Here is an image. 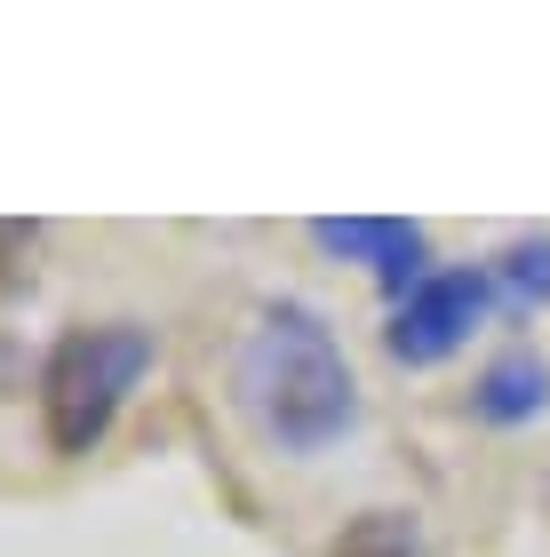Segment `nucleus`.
<instances>
[{
	"label": "nucleus",
	"instance_id": "obj_6",
	"mask_svg": "<svg viewBox=\"0 0 550 557\" xmlns=\"http://www.w3.org/2000/svg\"><path fill=\"white\" fill-rule=\"evenodd\" d=\"M503 287L511 295H550V239H535V247H511V256H503Z\"/></svg>",
	"mask_w": 550,
	"mask_h": 557
},
{
	"label": "nucleus",
	"instance_id": "obj_2",
	"mask_svg": "<svg viewBox=\"0 0 550 557\" xmlns=\"http://www.w3.org/2000/svg\"><path fill=\"white\" fill-rule=\"evenodd\" d=\"M152 367V326L105 319V326H72L40 367V414L57 454H88L112 430V414L129 407V391Z\"/></svg>",
	"mask_w": 550,
	"mask_h": 557
},
{
	"label": "nucleus",
	"instance_id": "obj_4",
	"mask_svg": "<svg viewBox=\"0 0 550 557\" xmlns=\"http://www.w3.org/2000/svg\"><path fill=\"white\" fill-rule=\"evenodd\" d=\"M311 239L328 247V256L367 263L399 295H415L423 278H431V271H423V232H415V223H399V215H328V223H311Z\"/></svg>",
	"mask_w": 550,
	"mask_h": 557
},
{
	"label": "nucleus",
	"instance_id": "obj_5",
	"mask_svg": "<svg viewBox=\"0 0 550 557\" xmlns=\"http://www.w3.org/2000/svg\"><path fill=\"white\" fill-rule=\"evenodd\" d=\"M470 407H479L487 422H518V414H535V407H542V359H527V350H518V359H494Z\"/></svg>",
	"mask_w": 550,
	"mask_h": 557
},
{
	"label": "nucleus",
	"instance_id": "obj_3",
	"mask_svg": "<svg viewBox=\"0 0 550 557\" xmlns=\"http://www.w3.org/2000/svg\"><path fill=\"white\" fill-rule=\"evenodd\" d=\"M479 311H487V278L479 271H431L391 319V359H407V367L447 359V350L479 326Z\"/></svg>",
	"mask_w": 550,
	"mask_h": 557
},
{
	"label": "nucleus",
	"instance_id": "obj_1",
	"mask_svg": "<svg viewBox=\"0 0 550 557\" xmlns=\"http://www.w3.org/2000/svg\"><path fill=\"white\" fill-rule=\"evenodd\" d=\"M232 391H240V407L264 422V438H280L288 454H319L328 438H343L352 407H359L335 335L304 302L256 311V326H247V343L232 359Z\"/></svg>",
	"mask_w": 550,
	"mask_h": 557
}]
</instances>
